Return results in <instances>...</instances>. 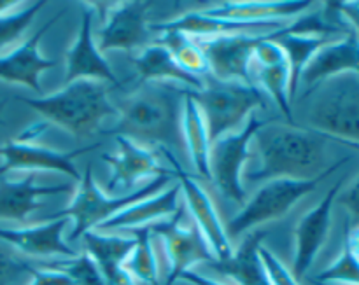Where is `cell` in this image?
I'll list each match as a JSON object with an SVG mask.
<instances>
[{
  "mask_svg": "<svg viewBox=\"0 0 359 285\" xmlns=\"http://www.w3.org/2000/svg\"><path fill=\"white\" fill-rule=\"evenodd\" d=\"M265 119L251 114L248 121L244 123L237 132L226 133L210 144L209 153V170L210 181L217 188V191L230 200L231 203L242 207L248 202V193H245L244 181V165L251 160V140L255 139L256 132L265 125Z\"/></svg>",
  "mask_w": 359,
  "mask_h": 285,
  "instance_id": "obj_8",
  "label": "cell"
},
{
  "mask_svg": "<svg viewBox=\"0 0 359 285\" xmlns=\"http://www.w3.org/2000/svg\"><path fill=\"white\" fill-rule=\"evenodd\" d=\"M277 32H269L265 41L258 44L249 65V79L252 86L266 93L290 125H294L291 109V67L284 49L277 44Z\"/></svg>",
  "mask_w": 359,
  "mask_h": 285,
  "instance_id": "obj_12",
  "label": "cell"
},
{
  "mask_svg": "<svg viewBox=\"0 0 359 285\" xmlns=\"http://www.w3.org/2000/svg\"><path fill=\"white\" fill-rule=\"evenodd\" d=\"M133 63L142 83H177L195 91L203 88V79L186 72L172 53L154 41L140 49L139 55L133 58Z\"/></svg>",
  "mask_w": 359,
  "mask_h": 285,
  "instance_id": "obj_25",
  "label": "cell"
},
{
  "mask_svg": "<svg viewBox=\"0 0 359 285\" xmlns=\"http://www.w3.org/2000/svg\"><path fill=\"white\" fill-rule=\"evenodd\" d=\"M55 268L65 272L76 285H107L104 273L88 252H79L77 258L67 259L65 263L58 261Z\"/></svg>",
  "mask_w": 359,
  "mask_h": 285,
  "instance_id": "obj_33",
  "label": "cell"
},
{
  "mask_svg": "<svg viewBox=\"0 0 359 285\" xmlns=\"http://www.w3.org/2000/svg\"><path fill=\"white\" fill-rule=\"evenodd\" d=\"M344 242H346L347 247L351 249V252L356 256V259L359 261V226H351V224H347Z\"/></svg>",
  "mask_w": 359,
  "mask_h": 285,
  "instance_id": "obj_39",
  "label": "cell"
},
{
  "mask_svg": "<svg viewBox=\"0 0 359 285\" xmlns=\"http://www.w3.org/2000/svg\"><path fill=\"white\" fill-rule=\"evenodd\" d=\"M62 18V13L55 18L46 21L32 37L21 42L16 48L0 55V81H6L11 84H21V86L30 88L37 97H42L41 74L53 69L56 65V60L46 58L41 53L42 37L49 32V28Z\"/></svg>",
  "mask_w": 359,
  "mask_h": 285,
  "instance_id": "obj_17",
  "label": "cell"
},
{
  "mask_svg": "<svg viewBox=\"0 0 359 285\" xmlns=\"http://www.w3.org/2000/svg\"><path fill=\"white\" fill-rule=\"evenodd\" d=\"M67 219H44L42 224L27 228H0V240L30 258L74 259L79 252L63 240Z\"/></svg>",
  "mask_w": 359,
  "mask_h": 285,
  "instance_id": "obj_19",
  "label": "cell"
},
{
  "mask_svg": "<svg viewBox=\"0 0 359 285\" xmlns=\"http://www.w3.org/2000/svg\"><path fill=\"white\" fill-rule=\"evenodd\" d=\"M149 230L161 240L168 259V275L165 285L177 284L179 277L188 270H193V266L210 265L216 261L195 223L184 221L182 207H179L177 212L168 219L149 224Z\"/></svg>",
  "mask_w": 359,
  "mask_h": 285,
  "instance_id": "obj_9",
  "label": "cell"
},
{
  "mask_svg": "<svg viewBox=\"0 0 359 285\" xmlns=\"http://www.w3.org/2000/svg\"><path fill=\"white\" fill-rule=\"evenodd\" d=\"M339 144H342V146L349 147V149L356 151V153H359V144H354V142H347V140H337Z\"/></svg>",
  "mask_w": 359,
  "mask_h": 285,
  "instance_id": "obj_41",
  "label": "cell"
},
{
  "mask_svg": "<svg viewBox=\"0 0 359 285\" xmlns=\"http://www.w3.org/2000/svg\"><path fill=\"white\" fill-rule=\"evenodd\" d=\"M337 202L349 212L353 226H359V174L346 191H340Z\"/></svg>",
  "mask_w": 359,
  "mask_h": 285,
  "instance_id": "obj_36",
  "label": "cell"
},
{
  "mask_svg": "<svg viewBox=\"0 0 359 285\" xmlns=\"http://www.w3.org/2000/svg\"><path fill=\"white\" fill-rule=\"evenodd\" d=\"M81 7H83V14H81L77 37L74 44L70 46L69 51H67L65 83L69 84L79 79H90L118 86L119 81L116 77L114 70L109 65V62L104 58L100 49L97 48V42H95L93 9L88 2H84Z\"/></svg>",
  "mask_w": 359,
  "mask_h": 285,
  "instance_id": "obj_18",
  "label": "cell"
},
{
  "mask_svg": "<svg viewBox=\"0 0 359 285\" xmlns=\"http://www.w3.org/2000/svg\"><path fill=\"white\" fill-rule=\"evenodd\" d=\"M44 6L46 2H21L14 9L0 14V55L23 37V34Z\"/></svg>",
  "mask_w": 359,
  "mask_h": 285,
  "instance_id": "obj_30",
  "label": "cell"
},
{
  "mask_svg": "<svg viewBox=\"0 0 359 285\" xmlns=\"http://www.w3.org/2000/svg\"><path fill=\"white\" fill-rule=\"evenodd\" d=\"M189 91L205 119L210 144L226 133L241 130L249 116L265 105V95L252 84L228 83L210 76L203 79L202 90Z\"/></svg>",
  "mask_w": 359,
  "mask_h": 285,
  "instance_id": "obj_7",
  "label": "cell"
},
{
  "mask_svg": "<svg viewBox=\"0 0 359 285\" xmlns=\"http://www.w3.org/2000/svg\"><path fill=\"white\" fill-rule=\"evenodd\" d=\"M186 88L172 83H142L118 107V121L107 135H121L140 146L177 153L182 142V102Z\"/></svg>",
  "mask_w": 359,
  "mask_h": 285,
  "instance_id": "obj_1",
  "label": "cell"
},
{
  "mask_svg": "<svg viewBox=\"0 0 359 285\" xmlns=\"http://www.w3.org/2000/svg\"><path fill=\"white\" fill-rule=\"evenodd\" d=\"M84 249L91 256L98 268L104 273L105 280L125 268V263L132 251L135 249L137 240L132 233L121 231V235H105L102 231L91 230L83 235Z\"/></svg>",
  "mask_w": 359,
  "mask_h": 285,
  "instance_id": "obj_27",
  "label": "cell"
},
{
  "mask_svg": "<svg viewBox=\"0 0 359 285\" xmlns=\"http://www.w3.org/2000/svg\"><path fill=\"white\" fill-rule=\"evenodd\" d=\"M311 280L332 285H359V261L351 252V249L347 247L346 242H344L339 258Z\"/></svg>",
  "mask_w": 359,
  "mask_h": 285,
  "instance_id": "obj_31",
  "label": "cell"
},
{
  "mask_svg": "<svg viewBox=\"0 0 359 285\" xmlns=\"http://www.w3.org/2000/svg\"><path fill=\"white\" fill-rule=\"evenodd\" d=\"M172 181H175L174 174L160 175L153 181H147L142 188H137L135 191L119 196H109L98 188L93 177V168L88 165L84 168V174L81 175L79 188L76 189L72 202L67 205V209L58 210L46 219H72L74 230L70 233V240H79L84 233L97 230L100 224H104L105 221L114 217L121 210L128 209L133 203L163 191Z\"/></svg>",
  "mask_w": 359,
  "mask_h": 285,
  "instance_id": "obj_5",
  "label": "cell"
},
{
  "mask_svg": "<svg viewBox=\"0 0 359 285\" xmlns=\"http://www.w3.org/2000/svg\"><path fill=\"white\" fill-rule=\"evenodd\" d=\"M179 186H168L158 195L133 203L97 228V231H128L149 226L161 219H168L179 210Z\"/></svg>",
  "mask_w": 359,
  "mask_h": 285,
  "instance_id": "obj_24",
  "label": "cell"
},
{
  "mask_svg": "<svg viewBox=\"0 0 359 285\" xmlns=\"http://www.w3.org/2000/svg\"><path fill=\"white\" fill-rule=\"evenodd\" d=\"M6 105V102H0V114H2V109ZM0 123H2V116H0Z\"/></svg>",
  "mask_w": 359,
  "mask_h": 285,
  "instance_id": "obj_42",
  "label": "cell"
},
{
  "mask_svg": "<svg viewBox=\"0 0 359 285\" xmlns=\"http://www.w3.org/2000/svg\"><path fill=\"white\" fill-rule=\"evenodd\" d=\"M349 158L337 161L335 165L326 168L319 177L309 179V181H297V179H273V181L263 182L262 188L255 193L251 200L245 202L241 212L224 226L230 240L242 237L252 230L263 228L265 224L273 223L286 216L304 196L311 195L318 189L325 179L335 174L342 165H346Z\"/></svg>",
  "mask_w": 359,
  "mask_h": 285,
  "instance_id": "obj_6",
  "label": "cell"
},
{
  "mask_svg": "<svg viewBox=\"0 0 359 285\" xmlns=\"http://www.w3.org/2000/svg\"><path fill=\"white\" fill-rule=\"evenodd\" d=\"M20 4L21 2H0V14H4V13H7V11L14 9V7H18Z\"/></svg>",
  "mask_w": 359,
  "mask_h": 285,
  "instance_id": "obj_40",
  "label": "cell"
},
{
  "mask_svg": "<svg viewBox=\"0 0 359 285\" xmlns=\"http://www.w3.org/2000/svg\"><path fill=\"white\" fill-rule=\"evenodd\" d=\"M175 285H189V284H184V282H177Z\"/></svg>",
  "mask_w": 359,
  "mask_h": 285,
  "instance_id": "obj_44",
  "label": "cell"
},
{
  "mask_svg": "<svg viewBox=\"0 0 359 285\" xmlns=\"http://www.w3.org/2000/svg\"><path fill=\"white\" fill-rule=\"evenodd\" d=\"M344 74L359 76V39L353 30L319 48L302 72L300 83L309 91Z\"/></svg>",
  "mask_w": 359,
  "mask_h": 285,
  "instance_id": "obj_20",
  "label": "cell"
},
{
  "mask_svg": "<svg viewBox=\"0 0 359 285\" xmlns=\"http://www.w3.org/2000/svg\"><path fill=\"white\" fill-rule=\"evenodd\" d=\"M311 284H312V285H332V284H319V282H312V280H311Z\"/></svg>",
  "mask_w": 359,
  "mask_h": 285,
  "instance_id": "obj_43",
  "label": "cell"
},
{
  "mask_svg": "<svg viewBox=\"0 0 359 285\" xmlns=\"http://www.w3.org/2000/svg\"><path fill=\"white\" fill-rule=\"evenodd\" d=\"M28 285H76L74 280L62 272L60 268H53V266H39L34 270Z\"/></svg>",
  "mask_w": 359,
  "mask_h": 285,
  "instance_id": "obj_35",
  "label": "cell"
},
{
  "mask_svg": "<svg viewBox=\"0 0 359 285\" xmlns=\"http://www.w3.org/2000/svg\"><path fill=\"white\" fill-rule=\"evenodd\" d=\"M314 6L305 0H279V2H217L202 9L210 16L226 18L242 23H280L298 18Z\"/></svg>",
  "mask_w": 359,
  "mask_h": 285,
  "instance_id": "obj_23",
  "label": "cell"
},
{
  "mask_svg": "<svg viewBox=\"0 0 359 285\" xmlns=\"http://www.w3.org/2000/svg\"><path fill=\"white\" fill-rule=\"evenodd\" d=\"M18 100L74 137L91 135L105 118H118V109L109 100L107 84L98 81L79 79L53 95L18 97Z\"/></svg>",
  "mask_w": 359,
  "mask_h": 285,
  "instance_id": "obj_3",
  "label": "cell"
},
{
  "mask_svg": "<svg viewBox=\"0 0 359 285\" xmlns=\"http://www.w3.org/2000/svg\"><path fill=\"white\" fill-rule=\"evenodd\" d=\"M72 191L69 182L53 186L37 184V174H27L23 179L0 177V219L23 223L32 212L42 205V198Z\"/></svg>",
  "mask_w": 359,
  "mask_h": 285,
  "instance_id": "obj_21",
  "label": "cell"
},
{
  "mask_svg": "<svg viewBox=\"0 0 359 285\" xmlns=\"http://www.w3.org/2000/svg\"><path fill=\"white\" fill-rule=\"evenodd\" d=\"M266 237H269V231L265 228L249 231L228 261H214L207 266L214 273L228 277L237 285H270L262 258H259V247Z\"/></svg>",
  "mask_w": 359,
  "mask_h": 285,
  "instance_id": "obj_22",
  "label": "cell"
},
{
  "mask_svg": "<svg viewBox=\"0 0 359 285\" xmlns=\"http://www.w3.org/2000/svg\"><path fill=\"white\" fill-rule=\"evenodd\" d=\"M149 7L151 2L112 4L100 30L97 32V48L100 49V53L146 48L151 41V30L147 23Z\"/></svg>",
  "mask_w": 359,
  "mask_h": 285,
  "instance_id": "obj_16",
  "label": "cell"
},
{
  "mask_svg": "<svg viewBox=\"0 0 359 285\" xmlns=\"http://www.w3.org/2000/svg\"><path fill=\"white\" fill-rule=\"evenodd\" d=\"M135 237L137 245L125 263V270L135 279V282L147 285H161L160 282V263L153 245V237L149 226L128 230Z\"/></svg>",
  "mask_w": 359,
  "mask_h": 285,
  "instance_id": "obj_28",
  "label": "cell"
},
{
  "mask_svg": "<svg viewBox=\"0 0 359 285\" xmlns=\"http://www.w3.org/2000/svg\"><path fill=\"white\" fill-rule=\"evenodd\" d=\"M259 258H262L270 285H302L300 280L293 275V272L265 245L259 247Z\"/></svg>",
  "mask_w": 359,
  "mask_h": 285,
  "instance_id": "obj_34",
  "label": "cell"
},
{
  "mask_svg": "<svg viewBox=\"0 0 359 285\" xmlns=\"http://www.w3.org/2000/svg\"><path fill=\"white\" fill-rule=\"evenodd\" d=\"M266 34L242 32V34L216 35V37H196L207 63L210 77L228 83L251 84L249 65L258 44L266 39Z\"/></svg>",
  "mask_w": 359,
  "mask_h": 285,
  "instance_id": "obj_11",
  "label": "cell"
},
{
  "mask_svg": "<svg viewBox=\"0 0 359 285\" xmlns=\"http://www.w3.org/2000/svg\"><path fill=\"white\" fill-rule=\"evenodd\" d=\"M181 128L182 142H184V149L188 151L191 165L195 167V170L198 172L200 177L209 179L210 181L209 130H207L202 111H200L198 104H196L195 98L191 97V91H189L188 88H186L184 91V102H182Z\"/></svg>",
  "mask_w": 359,
  "mask_h": 285,
  "instance_id": "obj_26",
  "label": "cell"
},
{
  "mask_svg": "<svg viewBox=\"0 0 359 285\" xmlns=\"http://www.w3.org/2000/svg\"><path fill=\"white\" fill-rule=\"evenodd\" d=\"M37 266L32 265L23 254L0 240V285H20L30 280Z\"/></svg>",
  "mask_w": 359,
  "mask_h": 285,
  "instance_id": "obj_32",
  "label": "cell"
},
{
  "mask_svg": "<svg viewBox=\"0 0 359 285\" xmlns=\"http://www.w3.org/2000/svg\"><path fill=\"white\" fill-rule=\"evenodd\" d=\"M154 42L165 46L186 72L193 74L200 79L210 76L209 63H207L205 55H203L196 37L182 34V32H163Z\"/></svg>",
  "mask_w": 359,
  "mask_h": 285,
  "instance_id": "obj_29",
  "label": "cell"
},
{
  "mask_svg": "<svg viewBox=\"0 0 359 285\" xmlns=\"http://www.w3.org/2000/svg\"><path fill=\"white\" fill-rule=\"evenodd\" d=\"M307 128L326 139L359 144V76L344 74L305 91Z\"/></svg>",
  "mask_w": 359,
  "mask_h": 285,
  "instance_id": "obj_4",
  "label": "cell"
},
{
  "mask_svg": "<svg viewBox=\"0 0 359 285\" xmlns=\"http://www.w3.org/2000/svg\"><path fill=\"white\" fill-rule=\"evenodd\" d=\"M342 186L344 179H340L330 188L325 198L298 221L297 228H294V256L291 272L298 280L307 275L328 240L330 230H332L333 205H335L339 193L342 191Z\"/></svg>",
  "mask_w": 359,
  "mask_h": 285,
  "instance_id": "obj_15",
  "label": "cell"
},
{
  "mask_svg": "<svg viewBox=\"0 0 359 285\" xmlns=\"http://www.w3.org/2000/svg\"><path fill=\"white\" fill-rule=\"evenodd\" d=\"M161 153H163L168 167L174 170L175 181H177L179 189L184 196L186 207L191 214V221L198 228L202 237L205 238L214 259L216 261H228L233 256L235 247L230 238H228L224 224L221 223V217L217 214L212 198L207 195L203 186L182 168V165L179 163L177 156L174 153L165 149H161Z\"/></svg>",
  "mask_w": 359,
  "mask_h": 285,
  "instance_id": "obj_10",
  "label": "cell"
},
{
  "mask_svg": "<svg viewBox=\"0 0 359 285\" xmlns=\"http://www.w3.org/2000/svg\"><path fill=\"white\" fill-rule=\"evenodd\" d=\"M177 282H184L189 285H228V284L221 282V280L212 279V277L203 275V273H200L198 270H195V268L188 270V272L182 273V275L179 277Z\"/></svg>",
  "mask_w": 359,
  "mask_h": 285,
  "instance_id": "obj_38",
  "label": "cell"
},
{
  "mask_svg": "<svg viewBox=\"0 0 359 285\" xmlns=\"http://www.w3.org/2000/svg\"><path fill=\"white\" fill-rule=\"evenodd\" d=\"M95 146L81 147L76 151H56L49 147L37 146V144L27 142V140H11V142L0 146V177L9 175L11 172H28V174H37V172H58L67 175L72 181H81V172L77 170L76 160L81 154L88 151L97 149Z\"/></svg>",
  "mask_w": 359,
  "mask_h": 285,
  "instance_id": "obj_13",
  "label": "cell"
},
{
  "mask_svg": "<svg viewBox=\"0 0 359 285\" xmlns=\"http://www.w3.org/2000/svg\"><path fill=\"white\" fill-rule=\"evenodd\" d=\"M332 6L359 39V2H335Z\"/></svg>",
  "mask_w": 359,
  "mask_h": 285,
  "instance_id": "obj_37",
  "label": "cell"
},
{
  "mask_svg": "<svg viewBox=\"0 0 359 285\" xmlns=\"http://www.w3.org/2000/svg\"><path fill=\"white\" fill-rule=\"evenodd\" d=\"M116 153L102 154V160L111 167V179L107 189L111 193L135 191L137 184L142 179H156L160 175L174 174L168 165H163L154 151L126 139L116 135Z\"/></svg>",
  "mask_w": 359,
  "mask_h": 285,
  "instance_id": "obj_14",
  "label": "cell"
},
{
  "mask_svg": "<svg viewBox=\"0 0 359 285\" xmlns=\"http://www.w3.org/2000/svg\"><path fill=\"white\" fill-rule=\"evenodd\" d=\"M258 165L248 168L242 181L251 184L273 179L309 181L326 170V137L298 125L266 121L256 132Z\"/></svg>",
  "mask_w": 359,
  "mask_h": 285,
  "instance_id": "obj_2",
  "label": "cell"
}]
</instances>
